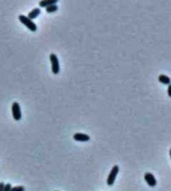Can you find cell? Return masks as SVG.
<instances>
[{
	"label": "cell",
	"mask_w": 171,
	"mask_h": 191,
	"mask_svg": "<svg viewBox=\"0 0 171 191\" xmlns=\"http://www.w3.org/2000/svg\"><path fill=\"white\" fill-rule=\"evenodd\" d=\"M19 21H20L21 23L24 25H25L30 31L35 32L37 30V25H35V23L33 22V20H31L30 19H29L27 16L21 14V15L19 16Z\"/></svg>",
	"instance_id": "cell-1"
},
{
	"label": "cell",
	"mask_w": 171,
	"mask_h": 191,
	"mask_svg": "<svg viewBox=\"0 0 171 191\" xmlns=\"http://www.w3.org/2000/svg\"><path fill=\"white\" fill-rule=\"evenodd\" d=\"M119 173V166L118 165H114L112 167V169L110 171L109 173L108 177V180H107V184L108 186H112L114 182H115V179L118 174Z\"/></svg>",
	"instance_id": "cell-2"
},
{
	"label": "cell",
	"mask_w": 171,
	"mask_h": 191,
	"mask_svg": "<svg viewBox=\"0 0 171 191\" xmlns=\"http://www.w3.org/2000/svg\"><path fill=\"white\" fill-rule=\"evenodd\" d=\"M50 60L51 63V69H52L53 74L57 75L60 72V63L58 57L56 54L52 53L50 55Z\"/></svg>",
	"instance_id": "cell-3"
},
{
	"label": "cell",
	"mask_w": 171,
	"mask_h": 191,
	"mask_svg": "<svg viewBox=\"0 0 171 191\" xmlns=\"http://www.w3.org/2000/svg\"><path fill=\"white\" fill-rule=\"evenodd\" d=\"M12 114H13V118L15 121H19L22 118L20 106L17 101H14L12 104Z\"/></svg>",
	"instance_id": "cell-4"
},
{
	"label": "cell",
	"mask_w": 171,
	"mask_h": 191,
	"mask_svg": "<svg viewBox=\"0 0 171 191\" xmlns=\"http://www.w3.org/2000/svg\"><path fill=\"white\" fill-rule=\"evenodd\" d=\"M144 179L146 181V183L149 184V186L150 187H154L157 184V180L154 176V174L151 173H145L144 174Z\"/></svg>",
	"instance_id": "cell-5"
},
{
	"label": "cell",
	"mask_w": 171,
	"mask_h": 191,
	"mask_svg": "<svg viewBox=\"0 0 171 191\" xmlns=\"http://www.w3.org/2000/svg\"><path fill=\"white\" fill-rule=\"evenodd\" d=\"M73 138L77 142H88L90 140V136L85 134V133L77 132L73 135Z\"/></svg>",
	"instance_id": "cell-6"
},
{
	"label": "cell",
	"mask_w": 171,
	"mask_h": 191,
	"mask_svg": "<svg viewBox=\"0 0 171 191\" xmlns=\"http://www.w3.org/2000/svg\"><path fill=\"white\" fill-rule=\"evenodd\" d=\"M56 4H57V0H43V1L39 2V5L40 8H46H46Z\"/></svg>",
	"instance_id": "cell-7"
},
{
	"label": "cell",
	"mask_w": 171,
	"mask_h": 191,
	"mask_svg": "<svg viewBox=\"0 0 171 191\" xmlns=\"http://www.w3.org/2000/svg\"><path fill=\"white\" fill-rule=\"evenodd\" d=\"M40 13H41L40 9H39V8H36V9H34L33 10L30 11V12L29 13L27 17H28L29 19H30L31 20H33L34 19H36V18L38 17L39 15L40 14Z\"/></svg>",
	"instance_id": "cell-8"
},
{
	"label": "cell",
	"mask_w": 171,
	"mask_h": 191,
	"mask_svg": "<svg viewBox=\"0 0 171 191\" xmlns=\"http://www.w3.org/2000/svg\"><path fill=\"white\" fill-rule=\"evenodd\" d=\"M158 80L160 83L164 84V85H169L171 84V79L169 77L166 76V75H159L158 77Z\"/></svg>",
	"instance_id": "cell-9"
},
{
	"label": "cell",
	"mask_w": 171,
	"mask_h": 191,
	"mask_svg": "<svg viewBox=\"0 0 171 191\" xmlns=\"http://www.w3.org/2000/svg\"><path fill=\"white\" fill-rule=\"evenodd\" d=\"M46 10L48 14L54 13V12H56V11L58 10V6H57L56 4H54V5H51V6H50V7L46 8Z\"/></svg>",
	"instance_id": "cell-10"
},
{
	"label": "cell",
	"mask_w": 171,
	"mask_h": 191,
	"mask_svg": "<svg viewBox=\"0 0 171 191\" xmlns=\"http://www.w3.org/2000/svg\"><path fill=\"white\" fill-rule=\"evenodd\" d=\"M11 191H25V189L24 186H15V187H12Z\"/></svg>",
	"instance_id": "cell-11"
},
{
	"label": "cell",
	"mask_w": 171,
	"mask_h": 191,
	"mask_svg": "<svg viewBox=\"0 0 171 191\" xmlns=\"http://www.w3.org/2000/svg\"><path fill=\"white\" fill-rule=\"evenodd\" d=\"M11 189H12V185H11V184H5V187H4V191H11Z\"/></svg>",
	"instance_id": "cell-12"
},
{
	"label": "cell",
	"mask_w": 171,
	"mask_h": 191,
	"mask_svg": "<svg viewBox=\"0 0 171 191\" xmlns=\"http://www.w3.org/2000/svg\"><path fill=\"white\" fill-rule=\"evenodd\" d=\"M168 96L171 97V84L168 86Z\"/></svg>",
	"instance_id": "cell-13"
},
{
	"label": "cell",
	"mask_w": 171,
	"mask_h": 191,
	"mask_svg": "<svg viewBox=\"0 0 171 191\" xmlns=\"http://www.w3.org/2000/svg\"><path fill=\"white\" fill-rule=\"evenodd\" d=\"M4 187H5V184L3 183V182H1L0 183V191H4Z\"/></svg>",
	"instance_id": "cell-14"
},
{
	"label": "cell",
	"mask_w": 171,
	"mask_h": 191,
	"mask_svg": "<svg viewBox=\"0 0 171 191\" xmlns=\"http://www.w3.org/2000/svg\"><path fill=\"white\" fill-rule=\"evenodd\" d=\"M169 155H170V159H171V148H170V150H169Z\"/></svg>",
	"instance_id": "cell-15"
}]
</instances>
